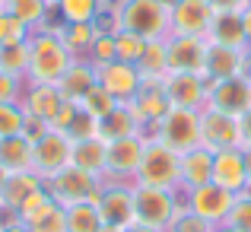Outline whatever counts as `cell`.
<instances>
[{
	"label": "cell",
	"instance_id": "ac0fdd59",
	"mask_svg": "<svg viewBox=\"0 0 251 232\" xmlns=\"http://www.w3.org/2000/svg\"><path fill=\"white\" fill-rule=\"evenodd\" d=\"M23 111L29 115V121H42V124H51L57 115V108L64 105V96L57 86L51 83H25V92L19 99Z\"/></svg>",
	"mask_w": 251,
	"mask_h": 232
},
{
	"label": "cell",
	"instance_id": "7dc6e473",
	"mask_svg": "<svg viewBox=\"0 0 251 232\" xmlns=\"http://www.w3.org/2000/svg\"><path fill=\"white\" fill-rule=\"evenodd\" d=\"M242 29H245V48L251 51V6L242 10Z\"/></svg>",
	"mask_w": 251,
	"mask_h": 232
},
{
	"label": "cell",
	"instance_id": "681fc988",
	"mask_svg": "<svg viewBox=\"0 0 251 232\" xmlns=\"http://www.w3.org/2000/svg\"><path fill=\"white\" fill-rule=\"evenodd\" d=\"M99 232H127V226H108V223H102Z\"/></svg>",
	"mask_w": 251,
	"mask_h": 232
},
{
	"label": "cell",
	"instance_id": "ab89813d",
	"mask_svg": "<svg viewBox=\"0 0 251 232\" xmlns=\"http://www.w3.org/2000/svg\"><path fill=\"white\" fill-rule=\"evenodd\" d=\"M226 226H232L235 232H251V188L235 197L232 210L226 216Z\"/></svg>",
	"mask_w": 251,
	"mask_h": 232
},
{
	"label": "cell",
	"instance_id": "60d3db41",
	"mask_svg": "<svg viewBox=\"0 0 251 232\" xmlns=\"http://www.w3.org/2000/svg\"><path fill=\"white\" fill-rule=\"evenodd\" d=\"M213 229H216L213 223H207L203 216H197L194 210L181 207V210H178V216H175V223H172V229H169V232H213Z\"/></svg>",
	"mask_w": 251,
	"mask_h": 232
},
{
	"label": "cell",
	"instance_id": "9c48e42d",
	"mask_svg": "<svg viewBox=\"0 0 251 232\" xmlns=\"http://www.w3.org/2000/svg\"><path fill=\"white\" fill-rule=\"evenodd\" d=\"M181 197H184V207L188 210H194L197 216H203V220L213 223V226H223L239 194H232V191H226V188L210 181V184H201V188L181 191Z\"/></svg>",
	"mask_w": 251,
	"mask_h": 232
},
{
	"label": "cell",
	"instance_id": "5bb4252c",
	"mask_svg": "<svg viewBox=\"0 0 251 232\" xmlns=\"http://www.w3.org/2000/svg\"><path fill=\"white\" fill-rule=\"evenodd\" d=\"M162 92L169 96L172 108H188V111H203L210 96V79L197 74H169L162 79Z\"/></svg>",
	"mask_w": 251,
	"mask_h": 232
},
{
	"label": "cell",
	"instance_id": "c3c4849f",
	"mask_svg": "<svg viewBox=\"0 0 251 232\" xmlns=\"http://www.w3.org/2000/svg\"><path fill=\"white\" fill-rule=\"evenodd\" d=\"M0 232H32L25 223H10V226H0Z\"/></svg>",
	"mask_w": 251,
	"mask_h": 232
},
{
	"label": "cell",
	"instance_id": "5b68a950",
	"mask_svg": "<svg viewBox=\"0 0 251 232\" xmlns=\"http://www.w3.org/2000/svg\"><path fill=\"white\" fill-rule=\"evenodd\" d=\"M150 137L159 140V143H166V147L175 150L178 156L188 153V150L201 147V111L169 108V115L150 128Z\"/></svg>",
	"mask_w": 251,
	"mask_h": 232
},
{
	"label": "cell",
	"instance_id": "f6af8a7d",
	"mask_svg": "<svg viewBox=\"0 0 251 232\" xmlns=\"http://www.w3.org/2000/svg\"><path fill=\"white\" fill-rule=\"evenodd\" d=\"M216 13H242L251 0H210Z\"/></svg>",
	"mask_w": 251,
	"mask_h": 232
},
{
	"label": "cell",
	"instance_id": "cb8c5ba5",
	"mask_svg": "<svg viewBox=\"0 0 251 232\" xmlns=\"http://www.w3.org/2000/svg\"><path fill=\"white\" fill-rule=\"evenodd\" d=\"M42 188H45V178H38L35 172H13V175L6 178L3 191H0V204H6L10 210L19 213V207H23L35 191H42Z\"/></svg>",
	"mask_w": 251,
	"mask_h": 232
},
{
	"label": "cell",
	"instance_id": "7402d4cb",
	"mask_svg": "<svg viewBox=\"0 0 251 232\" xmlns=\"http://www.w3.org/2000/svg\"><path fill=\"white\" fill-rule=\"evenodd\" d=\"M245 48H223V45H210L207 54V79H229V77H242L245 74Z\"/></svg>",
	"mask_w": 251,
	"mask_h": 232
},
{
	"label": "cell",
	"instance_id": "e575fe53",
	"mask_svg": "<svg viewBox=\"0 0 251 232\" xmlns=\"http://www.w3.org/2000/svg\"><path fill=\"white\" fill-rule=\"evenodd\" d=\"M115 45H118V61L124 64H137L147 51L150 38L143 35H134V32H124V29H115Z\"/></svg>",
	"mask_w": 251,
	"mask_h": 232
},
{
	"label": "cell",
	"instance_id": "d590c367",
	"mask_svg": "<svg viewBox=\"0 0 251 232\" xmlns=\"http://www.w3.org/2000/svg\"><path fill=\"white\" fill-rule=\"evenodd\" d=\"M25 124H29V115L23 111L19 102H3L0 105V137L25 134Z\"/></svg>",
	"mask_w": 251,
	"mask_h": 232
},
{
	"label": "cell",
	"instance_id": "8d00e7d4",
	"mask_svg": "<svg viewBox=\"0 0 251 232\" xmlns=\"http://www.w3.org/2000/svg\"><path fill=\"white\" fill-rule=\"evenodd\" d=\"M86 61H89L92 67H102V64H108V61H118L115 29H102V32H99V38L92 42V48H89V54H86Z\"/></svg>",
	"mask_w": 251,
	"mask_h": 232
},
{
	"label": "cell",
	"instance_id": "ffe728a7",
	"mask_svg": "<svg viewBox=\"0 0 251 232\" xmlns=\"http://www.w3.org/2000/svg\"><path fill=\"white\" fill-rule=\"evenodd\" d=\"M70 165L83 169L86 175L102 178L105 181V165H108V140L105 137H86V140H74V159Z\"/></svg>",
	"mask_w": 251,
	"mask_h": 232
},
{
	"label": "cell",
	"instance_id": "d4e9b609",
	"mask_svg": "<svg viewBox=\"0 0 251 232\" xmlns=\"http://www.w3.org/2000/svg\"><path fill=\"white\" fill-rule=\"evenodd\" d=\"M134 134H147V128L137 121V115L130 111V105H115V108L99 121V137H105V140L134 137Z\"/></svg>",
	"mask_w": 251,
	"mask_h": 232
},
{
	"label": "cell",
	"instance_id": "7a4b0ae2",
	"mask_svg": "<svg viewBox=\"0 0 251 232\" xmlns=\"http://www.w3.org/2000/svg\"><path fill=\"white\" fill-rule=\"evenodd\" d=\"M111 29L143 38H169V6L162 0H121L111 10Z\"/></svg>",
	"mask_w": 251,
	"mask_h": 232
},
{
	"label": "cell",
	"instance_id": "6f0895ef",
	"mask_svg": "<svg viewBox=\"0 0 251 232\" xmlns=\"http://www.w3.org/2000/svg\"><path fill=\"white\" fill-rule=\"evenodd\" d=\"M48 3H51V6H54V3H57V0H48Z\"/></svg>",
	"mask_w": 251,
	"mask_h": 232
},
{
	"label": "cell",
	"instance_id": "d6a6232c",
	"mask_svg": "<svg viewBox=\"0 0 251 232\" xmlns=\"http://www.w3.org/2000/svg\"><path fill=\"white\" fill-rule=\"evenodd\" d=\"M25 226L32 232H67V210L61 204L51 201L42 213H35L32 220H25Z\"/></svg>",
	"mask_w": 251,
	"mask_h": 232
},
{
	"label": "cell",
	"instance_id": "4dcf8cb0",
	"mask_svg": "<svg viewBox=\"0 0 251 232\" xmlns=\"http://www.w3.org/2000/svg\"><path fill=\"white\" fill-rule=\"evenodd\" d=\"M51 10H54V6H51L48 0H6V13H13V16H16L19 23H25L32 32L48 26Z\"/></svg>",
	"mask_w": 251,
	"mask_h": 232
},
{
	"label": "cell",
	"instance_id": "f546056e",
	"mask_svg": "<svg viewBox=\"0 0 251 232\" xmlns=\"http://www.w3.org/2000/svg\"><path fill=\"white\" fill-rule=\"evenodd\" d=\"M54 10L61 23H99L105 13V0H57Z\"/></svg>",
	"mask_w": 251,
	"mask_h": 232
},
{
	"label": "cell",
	"instance_id": "9a60e30c",
	"mask_svg": "<svg viewBox=\"0 0 251 232\" xmlns=\"http://www.w3.org/2000/svg\"><path fill=\"white\" fill-rule=\"evenodd\" d=\"M201 147L213 150V153L216 150H229V147H242L239 118L207 105L201 111Z\"/></svg>",
	"mask_w": 251,
	"mask_h": 232
},
{
	"label": "cell",
	"instance_id": "83f0119b",
	"mask_svg": "<svg viewBox=\"0 0 251 232\" xmlns=\"http://www.w3.org/2000/svg\"><path fill=\"white\" fill-rule=\"evenodd\" d=\"M137 70H140L143 83H162L169 77V45L166 38H153L143 51V57L137 61Z\"/></svg>",
	"mask_w": 251,
	"mask_h": 232
},
{
	"label": "cell",
	"instance_id": "8fae6325",
	"mask_svg": "<svg viewBox=\"0 0 251 232\" xmlns=\"http://www.w3.org/2000/svg\"><path fill=\"white\" fill-rule=\"evenodd\" d=\"M213 3L210 0H178L169 10V35H197L207 38L213 26Z\"/></svg>",
	"mask_w": 251,
	"mask_h": 232
},
{
	"label": "cell",
	"instance_id": "484cf974",
	"mask_svg": "<svg viewBox=\"0 0 251 232\" xmlns=\"http://www.w3.org/2000/svg\"><path fill=\"white\" fill-rule=\"evenodd\" d=\"M207 42L210 45H223V48H245L242 13H216L213 26H210V32H207Z\"/></svg>",
	"mask_w": 251,
	"mask_h": 232
},
{
	"label": "cell",
	"instance_id": "f5cc1de1",
	"mask_svg": "<svg viewBox=\"0 0 251 232\" xmlns=\"http://www.w3.org/2000/svg\"><path fill=\"white\" fill-rule=\"evenodd\" d=\"M6 178H10V172L3 169V165H0V191H3V184H6Z\"/></svg>",
	"mask_w": 251,
	"mask_h": 232
},
{
	"label": "cell",
	"instance_id": "7c38bea8",
	"mask_svg": "<svg viewBox=\"0 0 251 232\" xmlns=\"http://www.w3.org/2000/svg\"><path fill=\"white\" fill-rule=\"evenodd\" d=\"M96 83L108 96H115L118 105L134 102V96L143 89V77L137 70V64H124V61H108L102 67H96Z\"/></svg>",
	"mask_w": 251,
	"mask_h": 232
},
{
	"label": "cell",
	"instance_id": "6da1fadb",
	"mask_svg": "<svg viewBox=\"0 0 251 232\" xmlns=\"http://www.w3.org/2000/svg\"><path fill=\"white\" fill-rule=\"evenodd\" d=\"M74 61L76 57L64 45L57 26H42V29H35L29 35V70H25V83L57 86V79L67 74Z\"/></svg>",
	"mask_w": 251,
	"mask_h": 232
},
{
	"label": "cell",
	"instance_id": "74e56055",
	"mask_svg": "<svg viewBox=\"0 0 251 232\" xmlns=\"http://www.w3.org/2000/svg\"><path fill=\"white\" fill-rule=\"evenodd\" d=\"M115 105H118V102H115V96H108V92H105L99 83H96V86H92V89L80 99V108L86 111V115H92L96 121H102V118L108 115V111L115 108Z\"/></svg>",
	"mask_w": 251,
	"mask_h": 232
},
{
	"label": "cell",
	"instance_id": "836d02e7",
	"mask_svg": "<svg viewBox=\"0 0 251 232\" xmlns=\"http://www.w3.org/2000/svg\"><path fill=\"white\" fill-rule=\"evenodd\" d=\"M0 70L25 79V70H29V42L3 45V48H0Z\"/></svg>",
	"mask_w": 251,
	"mask_h": 232
},
{
	"label": "cell",
	"instance_id": "8992f818",
	"mask_svg": "<svg viewBox=\"0 0 251 232\" xmlns=\"http://www.w3.org/2000/svg\"><path fill=\"white\" fill-rule=\"evenodd\" d=\"M74 159V140L64 130L45 128L42 134L32 140V172L38 178H54L57 172H64Z\"/></svg>",
	"mask_w": 251,
	"mask_h": 232
},
{
	"label": "cell",
	"instance_id": "d6986e66",
	"mask_svg": "<svg viewBox=\"0 0 251 232\" xmlns=\"http://www.w3.org/2000/svg\"><path fill=\"white\" fill-rule=\"evenodd\" d=\"M127 105L137 115V121L147 128V134H150V128H153L156 121H162V118L169 115V108H172L169 96L162 92V83H143V89L137 92L134 102H127Z\"/></svg>",
	"mask_w": 251,
	"mask_h": 232
},
{
	"label": "cell",
	"instance_id": "1f68e13d",
	"mask_svg": "<svg viewBox=\"0 0 251 232\" xmlns=\"http://www.w3.org/2000/svg\"><path fill=\"white\" fill-rule=\"evenodd\" d=\"M67 210V232H99L102 229V213L92 201L74 204V207H64Z\"/></svg>",
	"mask_w": 251,
	"mask_h": 232
},
{
	"label": "cell",
	"instance_id": "11a10c76",
	"mask_svg": "<svg viewBox=\"0 0 251 232\" xmlns=\"http://www.w3.org/2000/svg\"><path fill=\"white\" fill-rule=\"evenodd\" d=\"M213 232H235V229H232V226H226V223H223V226H216Z\"/></svg>",
	"mask_w": 251,
	"mask_h": 232
},
{
	"label": "cell",
	"instance_id": "db71d44e",
	"mask_svg": "<svg viewBox=\"0 0 251 232\" xmlns=\"http://www.w3.org/2000/svg\"><path fill=\"white\" fill-rule=\"evenodd\" d=\"M245 77L251 79V51H248V54H245Z\"/></svg>",
	"mask_w": 251,
	"mask_h": 232
},
{
	"label": "cell",
	"instance_id": "3957f363",
	"mask_svg": "<svg viewBox=\"0 0 251 232\" xmlns=\"http://www.w3.org/2000/svg\"><path fill=\"white\" fill-rule=\"evenodd\" d=\"M181 207H184L181 191L134 184V223H140V226H150L156 232H169Z\"/></svg>",
	"mask_w": 251,
	"mask_h": 232
},
{
	"label": "cell",
	"instance_id": "7bdbcfd3",
	"mask_svg": "<svg viewBox=\"0 0 251 232\" xmlns=\"http://www.w3.org/2000/svg\"><path fill=\"white\" fill-rule=\"evenodd\" d=\"M25 92V79L23 77H13V74H3L0 70V105L3 102H19Z\"/></svg>",
	"mask_w": 251,
	"mask_h": 232
},
{
	"label": "cell",
	"instance_id": "ee69618b",
	"mask_svg": "<svg viewBox=\"0 0 251 232\" xmlns=\"http://www.w3.org/2000/svg\"><path fill=\"white\" fill-rule=\"evenodd\" d=\"M54 201V197L48 194V188H42V191H35V194L29 197V201L23 204V207H19V223H25V220H32V216L35 213H42L45 207H48V204Z\"/></svg>",
	"mask_w": 251,
	"mask_h": 232
},
{
	"label": "cell",
	"instance_id": "30bf717a",
	"mask_svg": "<svg viewBox=\"0 0 251 232\" xmlns=\"http://www.w3.org/2000/svg\"><path fill=\"white\" fill-rule=\"evenodd\" d=\"M169 74H197L207 77L210 42L197 35H169Z\"/></svg>",
	"mask_w": 251,
	"mask_h": 232
},
{
	"label": "cell",
	"instance_id": "277c9868",
	"mask_svg": "<svg viewBox=\"0 0 251 232\" xmlns=\"http://www.w3.org/2000/svg\"><path fill=\"white\" fill-rule=\"evenodd\" d=\"M134 184H147V188H166V191H181V156L169 150L166 143L147 140L143 159L134 172Z\"/></svg>",
	"mask_w": 251,
	"mask_h": 232
},
{
	"label": "cell",
	"instance_id": "52a82bcc",
	"mask_svg": "<svg viewBox=\"0 0 251 232\" xmlns=\"http://www.w3.org/2000/svg\"><path fill=\"white\" fill-rule=\"evenodd\" d=\"M45 188L54 197V204H61V207H74V204H83V201L96 204L99 191H102V178H92L83 169H76V165H67L54 178H48Z\"/></svg>",
	"mask_w": 251,
	"mask_h": 232
},
{
	"label": "cell",
	"instance_id": "f907efd6",
	"mask_svg": "<svg viewBox=\"0 0 251 232\" xmlns=\"http://www.w3.org/2000/svg\"><path fill=\"white\" fill-rule=\"evenodd\" d=\"M127 232H156V229H150V226H140V223H134V226H127Z\"/></svg>",
	"mask_w": 251,
	"mask_h": 232
},
{
	"label": "cell",
	"instance_id": "9f6ffc18",
	"mask_svg": "<svg viewBox=\"0 0 251 232\" xmlns=\"http://www.w3.org/2000/svg\"><path fill=\"white\" fill-rule=\"evenodd\" d=\"M0 10H6V0H0Z\"/></svg>",
	"mask_w": 251,
	"mask_h": 232
},
{
	"label": "cell",
	"instance_id": "603a6c76",
	"mask_svg": "<svg viewBox=\"0 0 251 232\" xmlns=\"http://www.w3.org/2000/svg\"><path fill=\"white\" fill-rule=\"evenodd\" d=\"M92 86H96V67L89 61H83V57H76L67 74L57 79V89H61V96L67 102H80Z\"/></svg>",
	"mask_w": 251,
	"mask_h": 232
},
{
	"label": "cell",
	"instance_id": "2e32d148",
	"mask_svg": "<svg viewBox=\"0 0 251 232\" xmlns=\"http://www.w3.org/2000/svg\"><path fill=\"white\" fill-rule=\"evenodd\" d=\"M210 108H220L226 115L242 118L251 108V79L242 77H229V79H216L210 83V96H207Z\"/></svg>",
	"mask_w": 251,
	"mask_h": 232
},
{
	"label": "cell",
	"instance_id": "f35d334b",
	"mask_svg": "<svg viewBox=\"0 0 251 232\" xmlns=\"http://www.w3.org/2000/svg\"><path fill=\"white\" fill-rule=\"evenodd\" d=\"M29 35H32L29 26L19 23L13 13L0 10V48L3 45H23V42H29Z\"/></svg>",
	"mask_w": 251,
	"mask_h": 232
},
{
	"label": "cell",
	"instance_id": "ba28073f",
	"mask_svg": "<svg viewBox=\"0 0 251 232\" xmlns=\"http://www.w3.org/2000/svg\"><path fill=\"white\" fill-rule=\"evenodd\" d=\"M150 134H134V137H118L108 140V165H105V181H127L134 184V172L143 159Z\"/></svg>",
	"mask_w": 251,
	"mask_h": 232
},
{
	"label": "cell",
	"instance_id": "bcb514c9",
	"mask_svg": "<svg viewBox=\"0 0 251 232\" xmlns=\"http://www.w3.org/2000/svg\"><path fill=\"white\" fill-rule=\"evenodd\" d=\"M239 134H242V150H251V108L239 118Z\"/></svg>",
	"mask_w": 251,
	"mask_h": 232
},
{
	"label": "cell",
	"instance_id": "4316f807",
	"mask_svg": "<svg viewBox=\"0 0 251 232\" xmlns=\"http://www.w3.org/2000/svg\"><path fill=\"white\" fill-rule=\"evenodd\" d=\"M0 165L6 172H32V140L25 134L0 137Z\"/></svg>",
	"mask_w": 251,
	"mask_h": 232
},
{
	"label": "cell",
	"instance_id": "44dd1931",
	"mask_svg": "<svg viewBox=\"0 0 251 232\" xmlns=\"http://www.w3.org/2000/svg\"><path fill=\"white\" fill-rule=\"evenodd\" d=\"M213 181V150L194 147L181 153V191L201 188V184Z\"/></svg>",
	"mask_w": 251,
	"mask_h": 232
},
{
	"label": "cell",
	"instance_id": "4fadbf2b",
	"mask_svg": "<svg viewBox=\"0 0 251 232\" xmlns=\"http://www.w3.org/2000/svg\"><path fill=\"white\" fill-rule=\"evenodd\" d=\"M96 207L102 213V223L108 226H134V184L102 181Z\"/></svg>",
	"mask_w": 251,
	"mask_h": 232
},
{
	"label": "cell",
	"instance_id": "b9f144b4",
	"mask_svg": "<svg viewBox=\"0 0 251 232\" xmlns=\"http://www.w3.org/2000/svg\"><path fill=\"white\" fill-rule=\"evenodd\" d=\"M96 134H99V121L80 108L76 118L70 121V128H67V137H70V140H86V137H96Z\"/></svg>",
	"mask_w": 251,
	"mask_h": 232
},
{
	"label": "cell",
	"instance_id": "816d5d0a",
	"mask_svg": "<svg viewBox=\"0 0 251 232\" xmlns=\"http://www.w3.org/2000/svg\"><path fill=\"white\" fill-rule=\"evenodd\" d=\"M245 169H248V188H251V150H245Z\"/></svg>",
	"mask_w": 251,
	"mask_h": 232
},
{
	"label": "cell",
	"instance_id": "e0dca14e",
	"mask_svg": "<svg viewBox=\"0 0 251 232\" xmlns=\"http://www.w3.org/2000/svg\"><path fill=\"white\" fill-rule=\"evenodd\" d=\"M213 184L232 191V194L248 191V169H245V150L242 147H229L213 153Z\"/></svg>",
	"mask_w": 251,
	"mask_h": 232
},
{
	"label": "cell",
	"instance_id": "f1b7e54d",
	"mask_svg": "<svg viewBox=\"0 0 251 232\" xmlns=\"http://www.w3.org/2000/svg\"><path fill=\"white\" fill-rule=\"evenodd\" d=\"M57 32H61L64 45L70 48V54L86 61L92 42H96L99 32H102V26H99V23H57Z\"/></svg>",
	"mask_w": 251,
	"mask_h": 232
}]
</instances>
